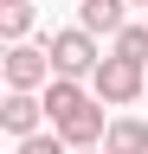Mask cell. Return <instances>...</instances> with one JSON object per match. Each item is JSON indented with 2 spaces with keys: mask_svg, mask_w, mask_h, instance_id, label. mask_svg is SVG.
<instances>
[{
  "mask_svg": "<svg viewBox=\"0 0 148 154\" xmlns=\"http://www.w3.org/2000/svg\"><path fill=\"white\" fill-rule=\"evenodd\" d=\"M103 154H148V122L142 116H116L103 135Z\"/></svg>",
  "mask_w": 148,
  "mask_h": 154,
  "instance_id": "7",
  "label": "cell"
},
{
  "mask_svg": "<svg viewBox=\"0 0 148 154\" xmlns=\"http://www.w3.org/2000/svg\"><path fill=\"white\" fill-rule=\"evenodd\" d=\"M90 154H103V148H90Z\"/></svg>",
  "mask_w": 148,
  "mask_h": 154,
  "instance_id": "12",
  "label": "cell"
},
{
  "mask_svg": "<svg viewBox=\"0 0 148 154\" xmlns=\"http://www.w3.org/2000/svg\"><path fill=\"white\" fill-rule=\"evenodd\" d=\"M13 154H71V148H65V135L52 128V135H32V141H20Z\"/></svg>",
  "mask_w": 148,
  "mask_h": 154,
  "instance_id": "10",
  "label": "cell"
},
{
  "mask_svg": "<svg viewBox=\"0 0 148 154\" xmlns=\"http://www.w3.org/2000/svg\"><path fill=\"white\" fill-rule=\"evenodd\" d=\"M129 7H148V0H129Z\"/></svg>",
  "mask_w": 148,
  "mask_h": 154,
  "instance_id": "11",
  "label": "cell"
},
{
  "mask_svg": "<svg viewBox=\"0 0 148 154\" xmlns=\"http://www.w3.org/2000/svg\"><path fill=\"white\" fill-rule=\"evenodd\" d=\"M90 96H97V103H109V109H122V103H135V96H148V71L109 51L103 64H97V77H90Z\"/></svg>",
  "mask_w": 148,
  "mask_h": 154,
  "instance_id": "2",
  "label": "cell"
},
{
  "mask_svg": "<svg viewBox=\"0 0 148 154\" xmlns=\"http://www.w3.org/2000/svg\"><path fill=\"white\" fill-rule=\"evenodd\" d=\"M45 96H20V90H7V103H0V128L13 135V141H32V135H45Z\"/></svg>",
  "mask_w": 148,
  "mask_h": 154,
  "instance_id": "4",
  "label": "cell"
},
{
  "mask_svg": "<svg viewBox=\"0 0 148 154\" xmlns=\"http://www.w3.org/2000/svg\"><path fill=\"white\" fill-rule=\"evenodd\" d=\"M52 51L45 45H7V90H20V96H45L52 90Z\"/></svg>",
  "mask_w": 148,
  "mask_h": 154,
  "instance_id": "3",
  "label": "cell"
},
{
  "mask_svg": "<svg viewBox=\"0 0 148 154\" xmlns=\"http://www.w3.org/2000/svg\"><path fill=\"white\" fill-rule=\"evenodd\" d=\"M84 103H90V90H84V84H71V77H52V90H45V122L58 128L65 116H77Z\"/></svg>",
  "mask_w": 148,
  "mask_h": 154,
  "instance_id": "6",
  "label": "cell"
},
{
  "mask_svg": "<svg viewBox=\"0 0 148 154\" xmlns=\"http://www.w3.org/2000/svg\"><path fill=\"white\" fill-rule=\"evenodd\" d=\"M52 71L58 77H71V84H84V77H97V64H103V51H97V38H90L84 26H65V32H52Z\"/></svg>",
  "mask_w": 148,
  "mask_h": 154,
  "instance_id": "1",
  "label": "cell"
},
{
  "mask_svg": "<svg viewBox=\"0 0 148 154\" xmlns=\"http://www.w3.org/2000/svg\"><path fill=\"white\" fill-rule=\"evenodd\" d=\"M116 58H129V64H142L148 71V26H135V19H129V26L116 32V45H109Z\"/></svg>",
  "mask_w": 148,
  "mask_h": 154,
  "instance_id": "9",
  "label": "cell"
},
{
  "mask_svg": "<svg viewBox=\"0 0 148 154\" xmlns=\"http://www.w3.org/2000/svg\"><path fill=\"white\" fill-rule=\"evenodd\" d=\"M32 0H0V38L7 45H26V32H32Z\"/></svg>",
  "mask_w": 148,
  "mask_h": 154,
  "instance_id": "8",
  "label": "cell"
},
{
  "mask_svg": "<svg viewBox=\"0 0 148 154\" xmlns=\"http://www.w3.org/2000/svg\"><path fill=\"white\" fill-rule=\"evenodd\" d=\"M77 26H84L90 38H97V32L116 38V32L129 26V0H84V7H77Z\"/></svg>",
  "mask_w": 148,
  "mask_h": 154,
  "instance_id": "5",
  "label": "cell"
}]
</instances>
